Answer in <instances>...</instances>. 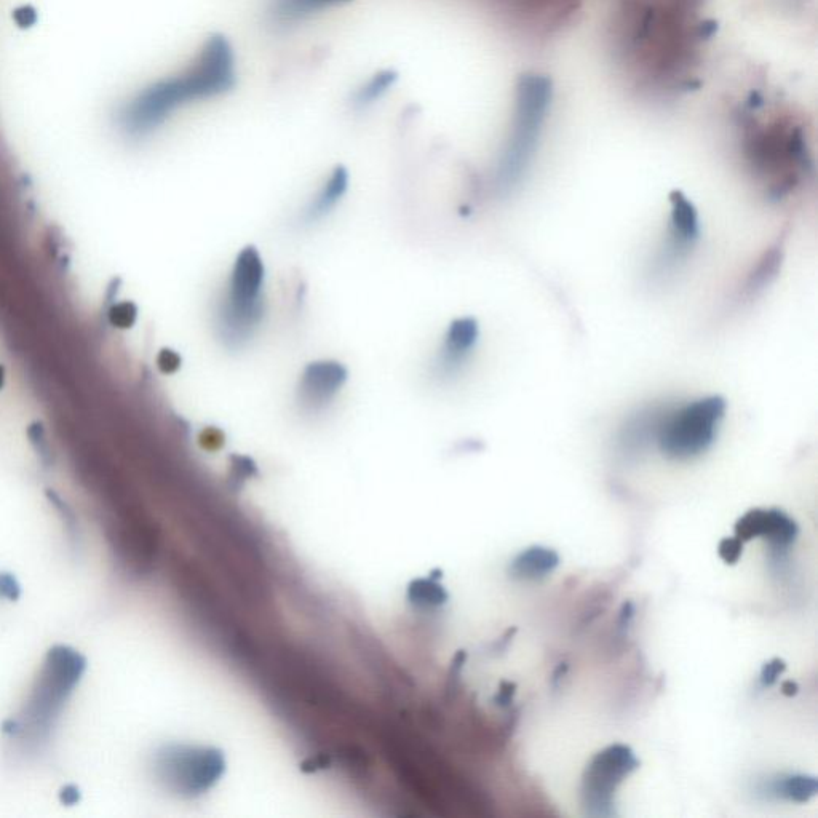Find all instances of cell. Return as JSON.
Wrapping results in <instances>:
<instances>
[{"mask_svg":"<svg viewBox=\"0 0 818 818\" xmlns=\"http://www.w3.org/2000/svg\"><path fill=\"white\" fill-rule=\"evenodd\" d=\"M235 80L237 63L231 42L223 36L210 37L189 68L139 96L128 111L127 127L136 135L151 132L187 104L231 92Z\"/></svg>","mask_w":818,"mask_h":818,"instance_id":"obj_1","label":"cell"},{"mask_svg":"<svg viewBox=\"0 0 818 818\" xmlns=\"http://www.w3.org/2000/svg\"><path fill=\"white\" fill-rule=\"evenodd\" d=\"M85 667L84 657L68 646H56L48 652L28 702L24 703L20 715L4 724L5 734L28 750L44 747Z\"/></svg>","mask_w":818,"mask_h":818,"instance_id":"obj_2","label":"cell"},{"mask_svg":"<svg viewBox=\"0 0 818 818\" xmlns=\"http://www.w3.org/2000/svg\"><path fill=\"white\" fill-rule=\"evenodd\" d=\"M266 314L264 264L258 250L240 251L216 310V333L227 349L239 350L255 338Z\"/></svg>","mask_w":818,"mask_h":818,"instance_id":"obj_3","label":"cell"},{"mask_svg":"<svg viewBox=\"0 0 818 818\" xmlns=\"http://www.w3.org/2000/svg\"><path fill=\"white\" fill-rule=\"evenodd\" d=\"M726 409L721 395L673 406L657 435L660 453L673 461H689L707 453L715 443Z\"/></svg>","mask_w":818,"mask_h":818,"instance_id":"obj_4","label":"cell"},{"mask_svg":"<svg viewBox=\"0 0 818 818\" xmlns=\"http://www.w3.org/2000/svg\"><path fill=\"white\" fill-rule=\"evenodd\" d=\"M155 774L178 795L197 796L223 774V758L215 750L165 747L155 755Z\"/></svg>","mask_w":818,"mask_h":818,"instance_id":"obj_5","label":"cell"},{"mask_svg":"<svg viewBox=\"0 0 818 818\" xmlns=\"http://www.w3.org/2000/svg\"><path fill=\"white\" fill-rule=\"evenodd\" d=\"M640 767L632 748L611 745L590 761L582 779V806L590 817L614 815V793L628 775Z\"/></svg>","mask_w":818,"mask_h":818,"instance_id":"obj_6","label":"cell"},{"mask_svg":"<svg viewBox=\"0 0 818 818\" xmlns=\"http://www.w3.org/2000/svg\"><path fill=\"white\" fill-rule=\"evenodd\" d=\"M346 381V366L341 363L330 360L310 363L304 368L299 379L296 392L299 408L304 413H320L338 397Z\"/></svg>","mask_w":818,"mask_h":818,"instance_id":"obj_7","label":"cell"},{"mask_svg":"<svg viewBox=\"0 0 818 818\" xmlns=\"http://www.w3.org/2000/svg\"><path fill=\"white\" fill-rule=\"evenodd\" d=\"M480 338V326L472 317L457 318L446 331L445 339L438 350L437 358L433 363V371L437 378H454L461 373L465 363L469 362L470 355L477 347Z\"/></svg>","mask_w":818,"mask_h":818,"instance_id":"obj_8","label":"cell"},{"mask_svg":"<svg viewBox=\"0 0 818 818\" xmlns=\"http://www.w3.org/2000/svg\"><path fill=\"white\" fill-rule=\"evenodd\" d=\"M798 533L795 520L779 509H753L735 523V537L740 541L766 537L779 548L793 544Z\"/></svg>","mask_w":818,"mask_h":818,"instance_id":"obj_9","label":"cell"},{"mask_svg":"<svg viewBox=\"0 0 818 818\" xmlns=\"http://www.w3.org/2000/svg\"><path fill=\"white\" fill-rule=\"evenodd\" d=\"M673 406L675 405H670V403L644 406L633 416L628 417L624 427L620 429V448L624 449L625 453H632V451L638 453L651 445L652 441H657L660 427L664 424L665 417Z\"/></svg>","mask_w":818,"mask_h":818,"instance_id":"obj_10","label":"cell"},{"mask_svg":"<svg viewBox=\"0 0 818 818\" xmlns=\"http://www.w3.org/2000/svg\"><path fill=\"white\" fill-rule=\"evenodd\" d=\"M350 0H269L267 21L275 29H290L317 13L325 12Z\"/></svg>","mask_w":818,"mask_h":818,"instance_id":"obj_11","label":"cell"},{"mask_svg":"<svg viewBox=\"0 0 818 818\" xmlns=\"http://www.w3.org/2000/svg\"><path fill=\"white\" fill-rule=\"evenodd\" d=\"M347 187H349V173H347L346 168H334L328 181L323 184L322 189L318 191V194L315 195L312 202L307 205L306 210L302 213V223L314 224L325 218L341 202L342 197L346 195Z\"/></svg>","mask_w":818,"mask_h":818,"instance_id":"obj_12","label":"cell"},{"mask_svg":"<svg viewBox=\"0 0 818 818\" xmlns=\"http://www.w3.org/2000/svg\"><path fill=\"white\" fill-rule=\"evenodd\" d=\"M670 207L672 208H670L667 231L687 242H699L702 231H700L699 211L695 208L694 203L687 199L683 192L673 191L670 194Z\"/></svg>","mask_w":818,"mask_h":818,"instance_id":"obj_13","label":"cell"},{"mask_svg":"<svg viewBox=\"0 0 818 818\" xmlns=\"http://www.w3.org/2000/svg\"><path fill=\"white\" fill-rule=\"evenodd\" d=\"M560 564V556L552 548L531 547L512 561L510 572L513 577L537 580L552 574Z\"/></svg>","mask_w":818,"mask_h":818,"instance_id":"obj_14","label":"cell"},{"mask_svg":"<svg viewBox=\"0 0 818 818\" xmlns=\"http://www.w3.org/2000/svg\"><path fill=\"white\" fill-rule=\"evenodd\" d=\"M774 791L793 803H809L817 795L818 783L815 777L809 775H790L775 783Z\"/></svg>","mask_w":818,"mask_h":818,"instance_id":"obj_15","label":"cell"},{"mask_svg":"<svg viewBox=\"0 0 818 818\" xmlns=\"http://www.w3.org/2000/svg\"><path fill=\"white\" fill-rule=\"evenodd\" d=\"M780 264H782V247L777 245V247L771 248V250L764 253L763 258L759 261L758 267L753 271L751 277L748 278L745 293L753 294L763 290L764 286L769 285L772 278L777 275Z\"/></svg>","mask_w":818,"mask_h":818,"instance_id":"obj_16","label":"cell"},{"mask_svg":"<svg viewBox=\"0 0 818 818\" xmlns=\"http://www.w3.org/2000/svg\"><path fill=\"white\" fill-rule=\"evenodd\" d=\"M397 74L392 71L379 72L376 76L371 77L360 90L355 93V103L358 106H370L381 100L382 96L389 92L390 88L394 87L397 82Z\"/></svg>","mask_w":818,"mask_h":818,"instance_id":"obj_17","label":"cell"},{"mask_svg":"<svg viewBox=\"0 0 818 818\" xmlns=\"http://www.w3.org/2000/svg\"><path fill=\"white\" fill-rule=\"evenodd\" d=\"M109 323L120 330L132 328L138 318V307L133 302H119L109 309Z\"/></svg>","mask_w":818,"mask_h":818,"instance_id":"obj_18","label":"cell"},{"mask_svg":"<svg viewBox=\"0 0 818 818\" xmlns=\"http://www.w3.org/2000/svg\"><path fill=\"white\" fill-rule=\"evenodd\" d=\"M411 593H413V600L416 603L430 604V606L445 603L446 600L445 590L440 585L429 582V580H422V582L414 584Z\"/></svg>","mask_w":818,"mask_h":818,"instance_id":"obj_19","label":"cell"},{"mask_svg":"<svg viewBox=\"0 0 818 818\" xmlns=\"http://www.w3.org/2000/svg\"><path fill=\"white\" fill-rule=\"evenodd\" d=\"M28 435L32 445L36 446V451L39 453L42 462L48 464V462L52 461V454H50L47 437H45L44 425L40 424V422L29 425Z\"/></svg>","mask_w":818,"mask_h":818,"instance_id":"obj_20","label":"cell"},{"mask_svg":"<svg viewBox=\"0 0 818 818\" xmlns=\"http://www.w3.org/2000/svg\"><path fill=\"white\" fill-rule=\"evenodd\" d=\"M742 550L743 542L737 539V537H726V539H723L718 545L719 556H721V560L727 564L737 563L740 555H742Z\"/></svg>","mask_w":818,"mask_h":818,"instance_id":"obj_21","label":"cell"},{"mask_svg":"<svg viewBox=\"0 0 818 818\" xmlns=\"http://www.w3.org/2000/svg\"><path fill=\"white\" fill-rule=\"evenodd\" d=\"M787 670V664L782 659H774L767 662L761 670V683L763 686H772L775 681L779 680V676Z\"/></svg>","mask_w":818,"mask_h":818,"instance_id":"obj_22","label":"cell"},{"mask_svg":"<svg viewBox=\"0 0 818 818\" xmlns=\"http://www.w3.org/2000/svg\"><path fill=\"white\" fill-rule=\"evenodd\" d=\"M157 366L159 370L165 374L175 373L181 366V357L176 354L175 350L163 349L157 357Z\"/></svg>","mask_w":818,"mask_h":818,"instance_id":"obj_23","label":"cell"},{"mask_svg":"<svg viewBox=\"0 0 818 818\" xmlns=\"http://www.w3.org/2000/svg\"><path fill=\"white\" fill-rule=\"evenodd\" d=\"M515 692H517V684L502 681L499 692H497L496 697H494V703H496L497 707H510L513 703Z\"/></svg>","mask_w":818,"mask_h":818,"instance_id":"obj_24","label":"cell"},{"mask_svg":"<svg viewBox=\"0 0 818 818\" xmlns=\"http://www.w3.org/2000/svg\"><path fill=\"white\" fill-rule=\"evenodd\" d=\"M0 596L8 600H16L20 596V585L16 584L15 577L0 574Z\"/></svg>","mask_w":818,"mask_h":818,"instance_id":"obj_25","label":"cell"},{"mask_svg":"<svg viewBox=\"0 0 818 818\" xmlns=\"http://www.w3.org/2000/svg\"><path fill=\"white\" fill-rule=\"evenodd\" d=\"M80 793L76 787H66L63 791H61V801L64 804H68V806H72V804H76L79 801Z\"/></svg>","mask_w":818,"mask_h":818,"instance_id":"obj_26","label":"cell"},{"mask_svg":"<svg viewBox=\"0 0 818 818\" xmlns=\"http://www.w3.org/2000/svg\"><path fill=\"white\" fill-rule=\"evenodd\" d=\"M798 691V684L793 683V681H785V683H782V692L788 695V697H793V695L798 694Z\"/></svg>","mask_w":818,"mask_h":818,"instance_id":"obj_27","label":"cell"},{"mask_svg":"<svg viewBox=\"0 0 818 818\" xmlns=\"http://www.w3.org/2000/svg\"><path fill=\"white\" fill-rule=\"evenodd\" d=\"M5 384V368L4 365H0V390L4 387Z\"/></svg>","mask_w":818,"mask_h":818,"instance_id":"obj_28","label":"cell"}]
</instances>
